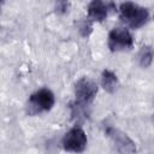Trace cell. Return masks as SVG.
<instances>
[{
	"label": "cell",
	"mask_w": 154,
	"mask_h": 154,
	"mask_svg": "<svg viewBox=\"0 0 154 154\" xmlns=\"http://www.w3.org/2000/svg\"><path fill=\"white\" fill-rule=\"evenodd\" d=\"M106 135L109 137L114 148L120 154H134L136 152L135 142L125 132H123L116 128L109 126L106 129Z\"/></svg>",
	"instance_id": "4"
},
{
	"label": "cell",
	"mask_w": 154,
	"mask_h": 154,
	"mask_svg": "<svg viewBox=\"0 0 154 154\" xmlns=\"http://www.w3.org/2000/svg\"><path fill=\"white\" fill-rule=\"evenodd\" d=\"M55 99L54 94L47 89L42 88L31 94L28 101V107H29V113L31 114H37L41 112H47L54 106Z\"/></svg>",
	"instance_id": "2"
},
{
	"label": "cell",
	"mask_w": 154,
	"mask_h": 154,
	"mask_svg": "<svg viewBox=\"0 0 154 154\" xmlns=\"http://www.w3.org/2000/svg\"><path fill=\"white\" fill-rule=\"evenodd\" d=\"M87 135L81 128H72L63 138V147L67 152L81 153L87 147Z\"/></svg>",
	"instance_id": "5"
},
{
	"label": "cell",
	"mask_w": 154,
	"mask_h": 154,
	"mask_svg": "<svg viewBox=\"0 0 154 154\" xmlns=\"http://www.w3.org/2000/svg\"><path fill=\"white\" fill-rule=\"evenodd\" d=\"M119 12H120V19L132 29L143 26L149 18V13L147 8L131 1L120 4Z\"/></svg>",
	"instance_id": "1"
},
{
	"label": "cell",
	"mask_w": 154,
	"mask_h": 154,
	"mask_svg": "<svg viewBox=\"0 0 154 154\" xmlns=\"http://www.w3.org/2000/svg\"><path fill=\"white\" fill-rule=\"evenodd\" d=\"M101 85L108 93H114L118 87V78L111 70H103L101 73Z\"/></svg>",
	"instance_id": "8"
},
{
	"label": "cell",
	"mask_w": 154,
	"mask_h": 154,
	"mask_svg": "<svg viewBox=\"0 0 154 154\" xmlns=\"http://www.w3.org/2000/svg\"><path fill=\"white\" fill-rule=\"evenodd\" d=\"M96 93H97L96 83L88 77H82L75 84L76 103L78 106L89 105L96 96Z\"/></svg>",
	"instance_id": "3"
},
{
	"label": "cell",
	"mask_w": 154,
	"mask_h": 154,
	"mask_svg": "<svg viewBox=\"0 0 154 154\" xmlns=\"http://www.w3.org/2000/svg\"><path fill=\"white\" fill-rule=\"evenodd\" d=\"M69 6H70L69 2H66V1H59V2L57 4V6H55V10H57V12H59V13H64V12L67 11Z\"/></svg>",
	"instance_id": "10"
},
{
	"label": "cell",
	"mask_w": 154,
	"mask_h": 154,
	"mask_svg": "<svg viewBox=\"0 0 154 154\" xmlns=\"http://www.w3.org/2000/svg\"><path fill=\"white\" fill-rule=\"evenodd\" d=\"M109 7H113V4H107L100 0H94L88 5V16L91 20L102 22L107 18Z\"/></svg>",
	"instance_id": "7"
},
{
	"label": "cell",
	"mask_w": 154,
	"mask_h": 154,
	"mask_svg": "<svg viewBox=\"0 0 154 154\" xmlns=\"http://www.w3.org/2000/svg\"><path fill=\"white\" fill-rule=\"evenodd\" d=\"M134 38L125 28H114L108 34V47L112 52H118L132 47Z\"/></svg>",
	"instance_id": "6"
},
{
	"label": "cell",
	"mask_w": 154,
	"mask_h": 154,
	"mask_svg": "<svg viewBox=\"0 0 154 154\" xmlns=\"http://www.w3.org/2000/svg\"><path fill=\"white\" fill-rule=\"evenodd\" d=\"M152 60H153V51L150 47L146 46V47H142V49L138 53V63L142 67H147L152 64Z\"/></svg>",
	"instance_id": "9"
}]
</instances>
